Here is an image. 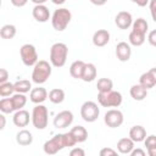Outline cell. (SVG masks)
<instances>
[{
    "label": "cell",
    "instance_id": "27",
    "mask_svg": "<svg viewBox=\"0 0 156 156\" xmlns=\"http://www.w3.org/2000/svg\"><path fill=\"white\" fill-rule=\"evenodd\" d=\"M11 100H12V104H13V107H15V111L17 110H21L24 107V105L27 104V98L24 94L22 93H16L15 95L11 96Z\"/></svg>",
    "mask_w": 156,
    "mask_h": 156
},
{
    "label": "cell",
    "instance_id": "36",
    "mask_svg": "<svg viewBox=\"0 0 156 156\" xmlns=\"http://www.w3.org/2000/svg\"><path fill=\"white\" fill-rule=\"evenodd\" d=\"M149 7H150L151 17H152V20L156 22V0H150V1H149Z\"/></svg>",
    "mask_w": 156,
    "mask_h": 156
},
{
    "label": "cell",
    "instance_id": "1",
    "mask_svg": "<svg viewBox=\"0 0 156 156\" xmlns=\"http://www.w3.org/2000/svg\"><path fill=\"white\" fill-rule=\"evenodd\" d=\"M68 48L65 43H55L50 48V62L54 67H62L67 61Z\"/></svg>",
    "mask_w": 156,
    "mask_h": 156
},
{
    "label": "cell",
    "instance_id": "15",
    "mask_svg": "<svg viewBox=\"0 0 156 156\" xmlns=\"http://www.w3.org/2000/svg\"><path fill=\"white\" fill-rule=\"evenodd\" d=\"M110 41V33L106 29H98L93 35V44L98 48L105 46Z\"/></svg>",
    "mask_w": 156,
    "mask_h": 156
},
{
    "label": "cell",
    "instance_id": "10",
    "mask_svg": "<svg viewBox=\"0 0 156 156\" xmlns=\"http://www.w3.org/2000/svg\"><path fill=\"white\" fill-rule=\"evenodd\" d=\"M73 122V113L68 110H63L58 112L54 118V127L57 129H63L71 126Z\"/></svg>",
    "mask_w": 156,
    "mask_h": 156
},
{
    "label": "cell",
    "instance_id": "5",
    "mask_svg": "<svg viewBox=\"0 0 156 156\" xmlns=\"http://www.w3.org/2000/svg\"><path fill=\"white\" fill-rule=\"evenodd\" d=\"M122 94L119 91L110 90L98 94V101L102 107H118L122 104Z\"/></svg>",
    "mask_w": 156,
    "mask_h": 156
},
{
    "label": "cell",
    "instance_id": "11",
    "mask_svg": "<svg viewBox=\"0 0 156 156\" xmlns=\"http://www.w3.org/2000/svg\"><path fill=\"white\" fill-rule=\"evenodd\" d=\"M115 23L119 29H128L133 24V17L128 11H121L116 15Z\"/></svg>",
    "mask_w": 156,
    "mask_h": 156
},
{
    "label": "cell",
    "instance_id": "8",
    "mask_svg": "<svg viewBox=\"0 0 156 156\" xmlns=\"http://www.w3.org/2000/svg\"><path fill=\"white\" fill-rule=\"evenodd\" d=\"M65 147H66V144L63 140V134H56L50 140L45 141L43 149L46 155H55Z\"/></svg>",
    "mask_w": 156,
    "mask_h": 156
},
{
    "label": "cell",
    "instance_id": "21",
    "mask_svg": "<svg viewBox=\"0 0 156 156\" xmlns=\"http://www.w3.org/2000/svg\"><path fill=\"white\" fill-rule=\"evenodd\" d=\"M130 96L134 99V100H136V101H141V100H144L145 98H146V95H147V89L146 88H144L141 84H134L132 88H130Z\"/></svg>",
    "mask_w": 156,
    "mask_h": 156
},
{
    "label": "cell",
    "instance_id": "23",
    "mask_svg": "<svg viewBox=\"0 0 156 156\" xmlns=\"http://www.w3.org/2000/svg\"><path fill=\"white\" fill-rule=\"evenodd\" d=\"M132 27H133V29H132L133 32H135V33H138V34H141V35H146L149 24H147L146 20H144V18L140 17V18H136V20L133 22Z\"/></svg>",
    "mask_w": 156,
    "mask_h": 156
},
{
    "label": "cell",
    "instance_id": "28",
    "mask_svg": "<svg viewBox=\"0 0 156 156\" xmlns=\"http://www.w3.org/2000/svg\"><path fill=\"white\" fill-rule=\"evenodd\" d=\"M96 88L99 90V93H106L112 90L113 88V82L110 78H100L96 83Z\"/></svg>",
    "mask_w": 156,
    "mask_h": 156
},
{
    "label": "cell",
    "instance_id": "47",
    "mask_svg": "<svg viewBox=\"0 0 156 156\" xmlns=\"http://www.w3.org/2000/svg\"><path fill=\"white\" fill-rule=\"evenodd\" d=\"M51 1H52V4H55V5H62V4L66 2V0H51Z\"/></svg>",
    "mask_w": 156,
    "mask_h": 156
},
{
    "label": "cell",
    "instance_id": "25",
    "mask_svg": "<svg viewBox=\"0 0 156 156\" xmlns=\"http://www.w3.org/2000/svg\"><path fill=\"white\" fill-rule=\"evenodd\" d=\"M139 84H141L144 88H146V89H151V88H154L155 85H156V82H155V79H154V77L151 76V73L147 71V72H145V73H143L141 76H140V78H139Z\"/></svg>",
    "mask_w": 156,
    "mask_h": 156
},
{
    "label": "cell",
    "instance_id": "38",
    "mask_svg": "<svg viewBox=\"0 0 156 156\" xmlns=\"http://www.w3.org/2000/svg\"><path fill=\"white\" fill-rule=\"evenodd\" d=\"M69 155L71 156H84L85 151L83 149H80V147H74V149H72L69 151Z\"/></svg>",
    "mask_w": 156,
    "mask_h": 156
},
{
    "label": "cell",
    "instance_id": "19",
    "mask_svg": "<svg viewBox=\"0 0 156 156\" xmlns=\"http://www.w3.org/2000/svg\"><path fill=\"white\" fill-rule=\"evenodd\" d=\"M134 149V141L130 138H122L117 143V150L121 154H130Z\"/></svg>",
    "mask_w": 156,
    "mask_h": 156
},
{
    "label": "cell",
    "instance_id": "16",
    "mask_svg": "<svg viewBox=\"0 0 156 156\" xmlns=\"http://www.w3.org/2000/svg\"><path fill=\"white\" fill-rule=\"evenodd\" d=\"M48 91L45 88H41V87H38V88H33L30 90V94H29V99L34 104H41L44 102L46 99H48Z\"/></svg>",
    "mask_w": 156,
    "mask_h": 156
},
{
    "label": "cell",
    "instance_id": "12",
    "mask_svg": "<svg viewBox=\"0 0 156 156\" xmlns=\"http://www.w3.org/2000/svg\"><path fill=\"white\" fill-rule=\"evenodd\" d=\"M32 15H33V17H34L35 21L41 22V23H44V22H46V21L50 20V11H49V9L44 4L35 5L33 7Z\"/></svg>",
    "mask_w": 156,
    "mask_h": 156
},
{
    "label": "cell",
    "instance_id": "20",
    "mask_svg": "<svg viewBox=\"0 0 156 156\" xmlns=\"http://www.w3.org/2000/svg\"><path fill=\"white\" fill-rule=\"evenodd\" d=\"M98 71L94 63H85L84 69H83V74H82V80L84 82H93L96 78Z\"/></svg>",
    "mask_w": 156,
    "mask_h": 156
},
{
    "label": "cell",
    "instance_id": "45",
    "mask_svg": "<svg viewBox=\"0 0 156 156\" xmlns=\"http://www.w3.org/2000/svg\"><path fill=\"white\" fill-rule=\"evenodd\" d=\"M147 154H149L150 156H156V146H155V147H150V149H147Z\"/></svg>",
    "mask_w": 156,
    "mask_h": 156
},
{
    "label": "cell",
    "instance_id": "4",
    "mask_svg": "<svg viewBox=\"0 0 156 156\" xmlns=\"http://www.w3.org/2000/svg\"><path fill=\"white\" fill-rule=\"evenodd\" d=\"M49 111L46 106L41 104H37V106L32 111V123L37 129H45L49 122Z\"/></svg>",
    "mask_w": 156,
    "mask_h": 156
},
{
    "label": "cell",
    "instance_id": "30",
    "mask_svg": "<svg viewBox=\"0 0 156 156\" xmlns=\"http://www.w3.org/2000/svg\"><path fill=\"white\" fill-rule=\"evenodd\" d=\"M15 84V91L16 93H22V94H26L28 93L29 90H32V84L29 80L27 79H20L17 80Z\"/></svg>",
    "mask_w": 156,
    "mask_h": 156
},
{
    "label": "cell",
    "instance_id": "22",
    "mask_svg": "<svg viewBox=\"0 0 156 156\" xmlns=\"http://www.w3.org/2000/svg\"><path fill=\"white\" fill-rule=\"evenodd\" d=\"M84 66H85V62L78 60V61H74L71 66H69V74L76 78V79H82V74H83V69H84Z\"/></svg>",
    "mask_w": 156,
    "mask_h": 156
},
{
    "label": "cell",
    "instance_id": "42",
    "mask_svg": "<svg viewBox=\"0 0 156 156\" xmlns=\"http://www.w3.org/2000/svg\"><path fill=\"white\" fill-rule=\"evenodd\" d=\"M132 2H135L138 6H140V7H144V6H146L147 4H149V1L150 0H130Z\"/></svg>",
    "mask_w": 156,
    "mask_h": 156
},
{
    "label": "cell",
    "instance_id": "35",
    "mask_svg": "<svg viewBox=\"0 0 156 156\" xmlns=\"http://www.w3.org/2000/svg\"><path fill=\"white\" fill-rule=\"evenodd\" d=\"M99 154H100V156H115L117 154V151L113 149H110V147H104L100 150Z\"/></svg>",
    "mask_w": 156,
    "mask_h": 156
},
{
    "label": "cell",
    "instance_id": "7",
    "mask_svg": "<svg viewBox=\"0 0 156 156\" xmlns=\"http://www.w3.org/2000/svg\"><path fill=\"white\" fill-rule=\"evenodd\" d=\"M20 55H21V58H22V62L30 67V66H34L39 60H38V52H37V49L34 45L32 44H24L21 46L20 49Z\"/></svg>",
    "mask_w": 156,
    "mask_h": 156
},
{
    "label": "cell",
    "instance_id": "33",
    "mask_svg": "<svg viewBox=\"0 0 156 156\" xmlns=\"http://www.w3.org/2000/svg\"><path fill=\"white\" fill-rule=\"evenodd\" d=\"M13 91H15V84L13 83L5 82V83L0 84V96H2V98L10 96Z\"/></svg>",
    "mask_w": 156,
    "mask_h": 156
},
{
    "label": "cell",
    "instance_id": "40",
    "mask_svg": "<svg viewBox=\"0 0 156 156\" xmlns=\"http://www.w3.org/2000/svg\"><path fill=\"white\" fill-rule=\"evenodd\" d=\"M27 2H28V0H11V4L16 7H23Z\"/></svg>",
    "mask_w": 156,
    "mask_h": 156
},
{
    "label": "cell",
    "instance_id": "9",
    "mask_svg": "<svg viewBox=\"0 0 156 156\" xmlns=\"http://www.w3.org/2000/svg\"><path fill=\"white\" fill-rule=\"evenodd\" d=\"M123 113L119 111V110H116V108H112V110H108L106 113H105V117H104V122L107 127L110 128H117L119 126H122L123 123Z\"/></svg>",
    "mask_w": 156,
    "mask_h": 156
},
{
    "label": "cell",
    "instance_id": "14",
    "mask_svg": "<svg viewBox=\"0 0 156 156\" xmlns=\"http://www.w3.org/2000/svg\"><path fill=\"white\" fill-rule=\"evenodd\" d=\"M32 119V116H29V112L21 108V110H17L12 117V121H13V124L16 127H26L28 126L29 121Z\"/></svg>",
    "mask_w": 156,
    "mask_h": 156
},
{
    "label": "cell",
    "instance_id": "41",
    "mask_svg": "<svg viewBox=\"0 0 156 156\" xmlns=\"http://www.w3.org/2000/svg\"><path fill=\"white\" fill-rule=\"evenodd\" d=\"M132 156H145V151L141 149H133L130 152Z\"/></svg>",
    "mask_w": 156,
    "mask_h": 156
},
{
    "label": "cell",
    "instance_id": "48",
    "mask_svg": "<svg viewBox=\"0 0 156 156\" xmlns=\"http://www.w3.org/2000/svg\"><path fill=\"white\" fill-rule=\"evenodd\" d=\"M32 2H34L35 5H40V4H44L45 1H48V0H30Z\"/></svg>",
    "mask_w": 156,
    "mask_h": 156
},
{
    "label": "cell",
    "instance_id": "37",
    "mask_svg": "<svg viewBox=\"0 0 156 156\" xmlns=\"http://www.w3.org/2000/svg\"><path fill=\"white\" fill-rule=\"evenodd\" d=\"M147 41L150 43V45H152V46L156 48V29H154V30H151V32L149 33V35H147Z\"/></svg>",
    "mask_w": 156,
    "mask_h": 156
},
{
    "label": "cell",
    "instance_id": "31",
    "mask_svg": "<svg viewBox=\"0 0 156 156\" xmlns=\"http://www.w3.org/2000/svg\"><path fill=\"white\" fill-rule=\"evenodd\" d=\"M0 111L2 113H12L15 111L11 98H2L0 100Z\"/></svg>",
    "mask_w": 156,
    "mask_h": 156
},
{
    "label": "cell",
    "instance_id": "17",
    "mask_svg": "<svg viewBox=\"0 0 156 156\" xmlns=\"http://www.w3.org/2000/svg\"><path fill=\"white\" fill-rule=\"evenodd\" d=\"M129 138L134 143H140L144 141L146 138V130L143 126H133L129 130Z\"/></svg>",
    "mask_w": 156,
    "mask_h": 156
},
{
    "label": "cell",
    "instance_id": "34",
    "mask_svg": "<svg viewBox=\"0 0 156 156\" xmlns=\"http://www.w3.org/2000/svg\"><path fill=\"white\" fill-rule=\"evenodd\" d=\"M144 144H145L146 149L155 147L156 146V135H149V136H146L145 140H144Z\"/></svg>",
    "mask_w": 156,
    "mask_h": 156
},
{
    "label": "cell",
    "instance_id": "26",
    "mask_svg": "<svg viewBox=\"0 0 156 156\" xmlns=\"http://www.w3.org/2000/svg\"><path fill=\"white\" fill-rule=\"evenodd\" d=\"M49 100L52 104H61L65 100V91L60 88H55L49 93Z\"/></svg>",
    "mask_w": 156,
    "mask_h": 156
},
{
    "label": "cell",
    "instance_id": "3",
    "mask_svg": "<svg viewBox=\"0 0 156 156\" xmlns=\"http://www.w3.org/2000/svg\"><path fill=\"white\" fill-rule=\"evenodd\" d=\"M71 18H72L71 11L68 9L61 7V9L55 10V12L51 17V24H52L54 29H56L57 32H62L69 24Z\"/></svg>",
    "mask_w": 156,
    "mask_h": 156
},
{
    "label": "cell",
    "instance_id": "46",
    "mask_svg": "<svg viewBox=\"0 0 156 156\" xmlns=\"http://www.w3.org/2000/svg\"><path fill=\"white\" fill-rule=\"evenodd\" d=\"M149 72L151 73V76L154 77V79H155V82H156V67H154V68H150V69H149Z\"/></svg>",
    "mask_w": 156,
    "mask_h": 156
},
{
    "label": "cell",
    "instance_id": "2",
    "mask_svg": "<svg viewBox=\"0 0 156 156\" xmlns=\"http://www.w3.org/2000/svg\"><path fill=\"white\" fill-rule=\"evenodd\" d=\"M33 67L34 68H33V72H32V80L35 84H43L50 78V76H51V65L48 61L39 60Z\"/></svg>",
    "mask_w": 156,
    "mask_h": 156
},
{
    "label": "cell",
    "instance_id": "39",
    "mask_svg": "<svg viewBox=\"0 0 156 156\" xmlns=\"http://www.w3.org/2000/svg\"><path fill=\"white\" fill-rule=\"evenodd\" d=\"M7 78H9V72H7V69L1 68V69H0V84L7 82Z\"/></svg>",
    "mask_w": 156,
    "mask_h": 156
},
{
    "label": "cell",
    "instance_id": "13",
    "mask_svg": "<svg viewBox=\"0 0 156 156\" xmlns=\"http://www.w3.org/2000/svg\"><path fill=\"white\" fill-rule=\"evenodd\" d=\"M132 49L126 41H121L116 45V56L121 62H127L130 58Z\"/></svg>",
    "mask_w": 156,
    "mask_h": 156
},
{
    "label": "cell",
    "instance_id": "32",
    "mask_svg": "<svg viewBox=\"0 0 156 156\" xmlns=\"http://www.w3.org/2000/svg\"><path fill=\"white\" fill-rule=\"evenodd\" d=\"M128 39H129V43H130L132 45H134V46H141V45L144 44V41H145V35L138 34V33H135V32L132 30V32L129 33Z\"/></svg>",
    "mask_w": 156,
    "mask_h": 156
},
{
    "label": "cell",
    "instance_id": "43",
    "mask_svg": "<svg viewBox=\"0 0 156 156\" xmlns=\"http://www.w3.org/2000/svg\"><path fill=\"white\" fill-rule=\"evenodd\" d=\"M91 4H94V5H96V6H102V5H105L106 2H107V0H89Z\"/></svg>",
    "mask_w": 156,
    "mask_h": 156
},
{
    "label": "cell",
    "instance_id": "6",
    "mask_svg": "<svg viewBox=\"0 0 156 156\" xmlns=\"http://www.w3.org/2000/svg\"><path fill=\"white\" fill-rule=\"evenodd\" d=\"M99 115H100V110L98 107V104L94 101H85L80 107V116L88 123L95 122Z\"/></svg>",
    "mask_w": 156,
    "mask_h": 156
},
{
    "label": "cell",
    "instance_id": "24",
    "mask_svg": "<svg viewBox=\"0 0 156 156\" xmlns=\"http://www.w3.org/2000/svg\"><path fill=\"white\" fill-rule=\"evenodd\" d=\"M71 133L76 138L77 143H83L88 139V130L83 126H76L71 129Z\"/></svg>",
    "mask_w": 156,
    "mask_h": 156
},
{
    "label": "cell",
    "instance_id": "18",
    "mask_svg": "<svg viewBox=\"0 0 156 156\" xmlns=\"http://www.w3.org/2000/svg\"><path fill=\"white\" fill-rule=\"evenodd\" d=\"M16 141L21 146H28L33 143V135L29 130L22 129L16 134Z\"/></svg>",
    "mask_w": 156,
    "mask_h": 156
},
{
    "label": "cell",
    "instance_id": "44",
    "mask_svg": "<svg viewBox=\"0 0 156 156\" xmlns=\"http://www.w3.org/2000/svg\"><path fill=\"white\" fill-rule=\"evenodd\" d=\"M0 121H1V124H0V129H4L5 128V116H4V113H1L0 115Z\"/></svg>",
    "mask_w": 156,
    "mask_h": 156
},
{
    "label": "cell",
    "instance_id": "29",
    "mask_svg": "<svg viewBox=\"0 0 156 156\" xmlns=\"http://www.w3.org/2000/svg\"><path fill=\"white\" fill-rule=\"evenodd\" d=\"M16 27L13 24H5L0 29V35L2 39H12L16 35Z\"/></svg>",
    "mask_w": 156,
    "mask_h": 156
}]
</instances>
